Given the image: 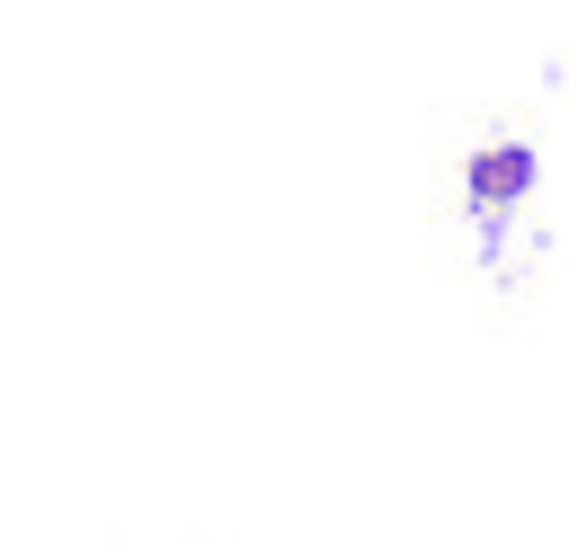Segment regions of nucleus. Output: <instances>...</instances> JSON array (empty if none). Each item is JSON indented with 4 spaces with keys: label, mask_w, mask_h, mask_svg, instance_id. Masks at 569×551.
<instances>
[]
</instances>
